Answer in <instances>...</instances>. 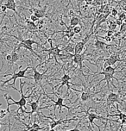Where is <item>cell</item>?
<instances>
[{
	"instance_id": "cell-1",
	"label": "cell",
	"mask_w": 126,
	"mask_h": 131,
	"mask_svg": "<svg viewBox=\"0 0 126 131\" xmlns=\"http://www.w3.org/2000/svg\"><path fill=\"white\" fill-rule=\"evenodd\" d=\"M26 85L25 82H22V80H20V90H19V92H20V95H21V98L18 101H15L12 97H11L10 95H7V94H4V97L5 98L6 102H7V109H6V111L8 114H11V112L10 111V107L11 105H18V109L17 111V114L20 111H22L23 113H25L26 111H24L25 106L27 104V99L31 97V94H29V96H25L23 94V85Z\"/></svg>"
},
{
	"instance_id": "cell-2",
	"label": "cell",
	"mask_w": 126,
	"mask_h": 131,
	"mask_svg": "<svg viewBox=\"0 0 126 131\" xmlns=\"http://www.w3.org/2000/svg\"><path fill=\"white\" fill-rule=\"evenodd\" d=\"M118 68V67H111V66H108V67H104V71H101V72H97L94 73V75H97V74H99V75H104V78L103 79H101L99 83H98V85L99 84L101 83L102 81H106V86L107 88H108V90H111V87H110V84L111 83V80L112 79H116L117 81L119 83V80L118 79H117L115 77H114V74L116 73V69Z\"/></svg>"
},
{
	"instance_id": "cell-3",
	"label": "cell",
	"mask_w": 126,
	"mask_h": 131,
	"mask_svg": "<svg viewBox=\"0 0 126 131\" xmlns=\"http://www.w3.org/2000/svg\"><path fill=\"white\" fill-rule=\"evenodd\" d=\"M30 68H31V66L29 64L26 68H24L23 70H19V71H17V72H13L11 78L9 79H7V80H5V81H4L3 83H2L1 86H2V87H4V86L6 84H8L10 81H13V83H12V85H11V86H12V88L14 89V88H15V87H14V85H16V79H23V78H24V79H30L29 77H27L26 75H25V74H26V72H28V70L30 69Z\"/></svg>"
},
{
	"instance_id": "cell-4",
	"label": "cell",
	"mask_w": 126,
	"mask_h": 131,
	"mask_svg": "<svg viewBox=\"0 0 126 131\" xmlns=\"http://www.w3.org/2000/svg\"><path fill=\"white\" fill-rule=\"evenodd\" d=\"M37 113L41 114V116H43L44 118H47V119H49L50 122H49V127L50 128H55V127H57L58 125H60V124H64V123H72L73 121H75V120H78V119H81L83 118L84 116H80V117H73L71 119H65V120H63V119L60 118L59 120H55V119H54L52 117H50V116H47L45 115H43V113H40V112H37Z\"/></svg>"
},
{
	"instance_id": "cell-5",
	"label": "cell",
	"mask_w": 126,
	"mask_h": 131,
	"mask_svg": "<svg viewBox=\"0 0 126 131\" xmlns=\"http://www.w3.org/2000/svg\"><path fill=\"white\" fill-rule=\"evenodd\" d=\"M86 54H88V53H80V54H74L73 56V61L75 63L76 65H78L79 66V68H80V73L82 74L84 78L86 79V75L84 74V72H83V61L84 60H88V61H90L92 64L93 65H95V66H97L96 63H92L91 60H89L88 59H86L85 58V56ZM98 67V66H97Z\"/></svg>"
},
{
	"instance_id": "cell-6",
	"label": "cell",
	"mask_w": 126,
	"mask_h": 131,
	"mask_svg": "<svg viewBox=\"0 0 126 131\" xmlns=\"http://www.w3.org/2000/svg\"><path fill=\"white\" fill-rule=\"evenodd\" d=\"M48 41H49V43H50V48H43V47H41V45H39L38 47L43 49L44 52L48 53L49 55H53L54 59L55 60V63H58V64H59V62H58V60H57V57L59 56L60 52H61V49L60 48V46L54 47L52 45V41H51V39H48Z\"/></svg>"
},
{
	"instance_id": "cell-7",
	"label": "cell",
	"mask_w": 126,
	"mask_h": 131,
	"mask_svg": "<svg viewBox=\"0 0 126 131\" xmlns=\"http://www.w3.org/2000/svg\"><path fill=\"white\" fill-rule=\"evenodd\" d=\"M43 63H40L38 66L36 67H31L32 70H33V79H34V82H35V85H39L41 86V81L43 80L44 78H48V77H45V74L46 72H48V69H46V71L44 72H40L37 71V67L41 66ZM41 89H43V87L41 86ZM44 90V89H43Z\"/></svg>"
},
{
	"instance_id": "cell-8",
	"label": "cell",
	"mask_w": 126,
	"mask_h": 131,
	"mask_svg": "<svg viewBox=\"0 0 126 131\" xmlns=\"http://www.w3.org/2000/svg\"><path fill=\"white\" fill-rule=\"evenodd\" d=\"M119 97H120L119 92H118V93H115V92H111L108 95H107L106 101L107 113H108V110H109L110 107H111V105H113L114 104H115V103H118V104H122V102L120 101Z\"/></svg>"
},
{
	"instance_id": "cell-9",
	"label": "cell",
	"mask_w": 126,
	"mask_h": 131,
	"mask_svg": "<svg viewBox=\"0 0 126 131\" xmlns=\"http://www.w3.org/2000/svg\"><path fill=\"white\" fill-rule=\"evenodd\" d=\"M92 35H93V33L91 32V34L87 35L83 41H79V42L74 44V54H80V53H82L84 48H85V47H86V42H87V41L90 39V37H92Z\"/></svg>"
},
{
	"instance_id": "cell-10",
	"label": "cell",
	"mask_w": 126,
	"mask_h": 131,
	"mask_svg": "<svg viewBox=\"0 0 126 131\" xmlns=\"http://www.w3.org/2000/svg\"><path fill=\"white\" fill-rule=\"evenodd\" d=\"M52 90H53V88H52ZM53 93L55 95H56V97H57V100H53L52 98H50V101H52V102H54L55 103V105L56 107H59L60 108V111H59V116H60H60H61V110H62V108H66V109H67V111H68V113L70 111H72V109L71 107H69V106H67V105H65L64 104V98L63 97H59V96H57V94H55V92L53 91ZM55 107V108H56Z\"/></svg>"
},
{
	"instance_id": "cell-11",
	"label": "cell",
	"mask_w": 126,
	"mask_h": 131,
	"mask_svg": "<svg viewBox=\"0 0 126 131\" xmlns=\"http://www.w3.org/2000/svg\"><path fill=\"white\" fill-rule=\"evenodd\" d=\"M104 61V67H108V66H111V67H112L113 65H115L117 62L118 61H125V60L123 59H120V55L118 54V53H113V54H111L110 57L106 58V59H103Z\"/></svg>"
},
{
	"instance_id": "cell-12",
	"label": "cell",
	"mask_w": 126,
	"mask_h": 131,
	"mask_svg": "<svg viewBox=\"0 0 126 131\" xmlns=\"http://www.w3.org/2000/svg\"><path fill=\"white\" fill-rule=\"evenodd\" d=\"M59 80L61 81V83H60V85H59V88L57 89V91H59L60 88L62 87V86L66 85L67 86V92H66V96L69 95V91H70V81H71V77H70L69 74L67 73H64L62 76V78L59 79Z\"/></svg>"
},
{
	"instance_id": "cell-13",
	"label": "cell",
	"mask_w": 126,
	"mask_h": 131,
	"mask_svg": "<svg viewBox=\"0 0 126 131\" xmlns=\"http://www.w3.org/2000/svg\"><path fill=\"white\" fill-rule=\"evenodd\" d=\"M72 90H74V92H81V95H80V100H81V102H86V101H88V100H89L90 98L92 97V95H93L92 92H91L89 89H88L87 91H83V90L82 91H78V90H76V89L72 88Z\"/></svg>"
},
{
	"instance_id": "cell-14",
	"label": "cell",
	"mask_w": 126,
	"mask_h": 131,
	"mask_svg": "<svg viewBox=\"0 0 126 131\" xmlns=\"http://www.w3.org/2000/svg\"><path fill=\"white\" fill-rule=\"evenodd\" d=\"M40 98H41V96H39L38 99H37L36 102H31V103L29 104L30 108H31V111H30V112H28V111L25 112L26 114H29V120H30V116H31V115H32V114L37 113V112L39 111V104H38V103H39V99H40Z\"/></svg>"
},
{
	"instance_id": "cell-15",
	"label": "cell",
	"mask_w": 126,
	"mask_h": 131,
	"mask_svg": "<svg viewBox=\"0 0 126 131\" xmlns=\"http://www.w3.org/2000/svg\"><path fill=\"white\" fill-rule=\"evenodd\" d=\"M62 25H64V26H66L67 28V29L65 30V31H57L58 33H60V32H62V33H64V36H67V38H68V43L70 42V41H71V39L73 38L75 34L74 33V30H73V27H71V26H67V25L66 24V23H63Z\"/></svg>"
},
{
	"instance_id": "cell-16",
	"label": "cell",
	"mask_w": 126,
	"mask_h": 131,
	"mask_svg": "<svg viewBox=\"0 0 126 131\" xmlns=\"http://www.w3.org/2000/svg\"><path fill=\"white\" fill-rule=\"evenodd\" d=\"M4 6L6 7L7 10H12L13 12H15L18 16H20V15L17 11V4H16L15 0H7V2L4 4Z\"/></svg>"
},
{
	"instance_id": "cell-17",
	"label": "cell",
	"mask_w": 126,
	"mask_h": 131,
	"mask_svg": "<svg viewBox=\"0 0 126 131\" xmlns=\"http://www.w3.org/2000/svg\"><path fill=\"white\" fill-rule=\"evenodd\" d=\"M32 11H33V15L36 16L38 19H41V18H43L46 16L47 5L44 6L43 8H41V9H33Z\"/></svg>"
},
{
	"instance_id": "cell-18",
	"label": "cell",
	"mask_w": 126,
	"mask_h": 131,
	"mask_svg": "<svg viewBox=\"0 0 126 131\" xmlns=\"http://www.w3.org/2000/svg\"><path fill=\"white\" fill-rule=\"evenodd\" d=\"M10 65L11 67H13V65L15 64V63H17L18 60H20V56L18 54V53L17 52V48H14L12 53H10Z\"/></svg>"
},
{
	"instance_id": "cell-19",
	"label": "cell",
	"mask_w": 126,
	"mask_h": 131,
	"mask_svg": "<svg viewBox=\"0 0 126 131\" xmlns=\"http://www.w3.org/2000/svg\"><path fill=\"white\" fill-rule=\"evenodd\" d=\"M94 47L96 49H99V50H104L107 47V44L104 42V41H102L99 40V38L96 36V39H95V42H94Z\"/></svg>"
},
{
	"instance_id": "cell-20",
	"label": "cell",
	"mask_w": 126,
	"mask_h": 131,
	"mask_svg": "<svg viewBox=\"0 0 126 131\" xmlns=\"http://www.w3.org/2000/svg\"><path fill=\"white\" fill-rule=\"evenodd\" d=\"M13 37H15V39L17 40V41H19L20 42H23L24 44H27V45L32 46V47H33V45H35V44H36L37 47L40 45L36 41H34V40H32V39H21V38H17V37H16V36H13Z\"/></svg>"
},
{
	"instance_id": "cell-21",
	"label": "cell",
	"mask_w": 126,
	"mask_h": 131,
	"mask_svg": "<svg viewBox=\"0 0 126 131\" xmlns=\"http://www.w3.org/2000/svg\"><path fill=\"white\" fill-rule=\"evenodd\" d=\"M62 53H74V43H68L67 45L61 49Z\"/></svg>"
},
{
	"instance_id": "cell-22",
	"label": "cell",
	"mask_w": 126,
	"mask_h": 131,
	"mask_svg": "<svg viewBox=\"0 0 126 131\" xmlns=\"http://www.w3.org/2000/svg\"><path fill=\"white\" fill-rule=\"evenodd\" d=\"M81 23V19L80 17L77 16H74L73 17H71V20H70V25L69 26L71 27H74L77 26V25H80Z\"/></svg>"
},
{
	"instance_id": "cell-23",
	"label": "cell",
	"mask_w": 126,
	"mask_h": 131,
	"mask_svg": "<svg viewBox=\"0 0 126 131\" xmlns=\"http://www.w3.org/2000/svg\"><path fill=\"white\" fill-rule=\"evenodd\" d=\"M25 22H26V25L28 27V29H32V30H36L38 29V27H37V24H36L34 22H32V21H30L29 19H26L25 20Z\"/></svg>"
},
{
	"instance_id": "cell-24",
	"label": "cell",
	"mask_w": 126,
	"mask_h": 131,
	"mask_svg": "<svg viewBox=\"0 0 126 131\" xmlns=\"http://www.w3.org/2000/svg\"><path fill=\"white\" fill-rule=\"evenodd\" d=\"M73 30H74V34H80L81 30H82V27H81L80 25H77V26L73 27Z\"/></svg>"
},
{
	"instance_id": "cell-25",
	"label": "cell",
	"mask_w": 126,
	"mask_h": 131,
	"mask_svg": "<svg viewBox=\"0 0 126 131\" xmlns=\"http://www.w3.org/2000/svg\"><path fill=\"white\" fill-rule=\"evenodd\" d=\"M7 115V111L6 110H3V109H0V119H3L4 116Z\"/></svg>"
},
{
	"instance_id": "cell-26",
	"label": "cell",
	"mask_w": 126,
	"mask_h": 131,
	"mask_svg": "<svg viewBox=\"0 0 126 131\" xmlns=\"http://www.w3.org/2000/svg\"><path fill=\"white\" fill-rule=\"evenodd\" d=\"M118 26V25L116 24V22H111V23H110V25H109V27H110V30H113L116 29V27Z\"/></svg>"
},
{
	"instance_id": "cell-27",
	"label": "cell",
	"mask_w": 126,
	"mask_h": 131,
	"mask_svg": "<svg viewBox=\"0 0 126 131\" xmlns=\"http://www.w3.org/2000/svg\"><path fill=\"white\" fill-rule=\"evenodd\" d=\"M118 20H120V21H122V22L123 23L124 22V20H125V13L124 12H122L119 15V17H118Z\"/></svg>"
},
{
	"instance_id": "cell-28",
	"label": "cell",
	"mask_w": 126,
	"mask_h": 131,
	"mask_svg": "<svg viewBox=\"0 0 126 131\" xmlns=\"http://www.w3.org/2000/svg\"><path fill=\"white\" fill-rule=\"evenodd\" d=\"M29 20H30V21H32V22H34V23H36V21H38L39 19L36 17V16H35V15H33V14H32V15L29 16Z\"/></svg>"
},
{
	"instance_id": "cell-29",
	"label": "cell",
	"mask_w": 126,
	"mask_h": 131,
	"mask_svg": "<svg viewBox=\"0 0 126 131\" xmlns=\"http://www.w3.org/2000/svg\"><path fill=\"white\" fill-rule=\"evenodd\" d=\"M80 121H79L78 124L76 125V127L74 128H72V129H70V130H65V131H80V130L78 128V127H79V124H80Z\"/></svg>"
},
{
	"instance_id": "cell-30",
	"label": "cell",
	"mask_w": 126,
	"mask_h": 131,
	"mask_svg": "<svg viewBox=\"0 0 126 131\" xmlns=\"http://www.w3.org/2000/svg\"><path fill=\"white\" fill-rule=\"evenodd\" d=\"M118 14V10H117L116 9H112V10H111V15H112L113 16H116Z\"/></svg>"
},
{
	"instance_id": "cell-31",
	"label": "cell",
	"mask_w": 126,
	"mask_h": 131,
	"mask_svg": "<svg viewBox=\"0 0 126 131\" xmlns=\"http://www.w3.org/2000/svg\"><path fill=\"white\" fill-rule=\"evenodd\" d=\"M10 59H11V57H10V54H7L6 56H5V60L8 61V63H10Z\"/></svg>"
},
{
	"instance_id": "cell-32",
	"label": "cell",
	"mask_w": 126,
	"mask_h": 131,
	"mask_svg": "<svg viewBox=\"0 0 126 131\" xmlns=\"http://www.w3.org/2000/svg\"><path fill=\"white\" fill-rule=\"evenodd\" d=\"M0 9H1V10L3 11V12H5V11L7 10V9H6V7L4 6V4H3V5H1V8H0Z\"/></svg>"
},
{
	"instance_id": "cell-33",
	"label": "cell",
	"mask_w": 126,
	"mask_h": 131,
	"mask_svg": "<svg viewBox=\"0 0 126 131\" xmlns=\"http://www.w3.org/2000/svg\"><path fill=\"white\" fill-rule=\"evenodd\" d=\"M113 35V31L112 30H109L108 32H107V36H109V37H111V36Z\"/></svg>"
},
{
	"instance_id": "cell-34",
	"label": "cell",
	"mask_w": 126,
	"mask_h": 131,
	"mask_svg": "<svg viewBox=\"0 0 126 131\" xmlns=\"http://www.w3.org/2000/svg\"><path fill=\"white\" fill-rule=\"evenodd\" d=\"M104 39L106 40V41H108V42H110V41H111V37H109V36H106V37H104Z\"/></svg>"
},
{
	"instance_id": "cell-35",
	"label": "cell",
	"mask_w": 126,
	"mask_h": 131,
	"mask_svg": "<svg viewBox=\"0 0 126 131\" xmlns=\"http://www.w3.org/2000/svg\"><path fill=\"white\" fill-rule=\"evenodd\" d=\"M3 42V33L0 31V43Z\"/></svg>"
},
{
	"instance_id": "cell-36",
	"label": "cell",
	"mask_w": 126,
	"mask_h": 131,
	"mask_svg": "<svg viewBox=\"0 0 126 131\" xmlns=\"http://www.w3.org/2000/svg\"><path fill=\"white\" fill-rule=\"evenodd\" d=\"M106 126H107V123H106V125H104V131H106ZM88 128H90V129L92 130V131H94V130H93V129H92V128H91V127H90V126H89V127H88ZM98 128H99V131H100V130H99V127H98Z\"/></svg>"
},
{
	"instance_id": "cell-37",
	"label": "cell",
	"mask_w": 126,
	"mask_h": 131,
	"mask_svg": "<svg viewBox=\"0 0 126 131\" xmlns=\"http://www.w3.org/2000/svg\"><path fill=\"white\" fill-rule=\"evenodd\" d=\"M8 131H10V119H9V129Z\"/></svg>"
},
{
	"instance_id": "cell-38",
	"label": "cell",
	"mask_w": 126,
	"mask_h": 131,
	"mask_svg": "<svg viewBox=\"0 0 126 131\" xmlns=\"http://www.w3.org/2000/svg\"><path fill=\"white\" fill-rule=\"evenodd\" d=\"M50 131H55V128H50Z\"/></svg>"
},
{
	"instance_id": "cell-39",
	"label": "cell",
	"mask_w": 126,
	"mask_h": 131,
	"mask_svg": "<svg viewBox=\"0 0 126 131\" xmlns=\"http://www.w3.org/2000/svg\"><path fill=\"white\" fill-rule=\"evenodd\" d=\"M2 69H3V66H2V67H1V69H0V72L2 71Z\"/></svg>"
},
{
	"instance_id": "cell-40",
	"label": "cell",
	"mask_w": 126,
	"mask_h": 131,
	"mask_svg": "<svg viewBox=\"0 0 126 131\" xmlns=\"http://www.w3.org/2000/svg\"><path fill=\"white\" fill-rule=\"evenodd\" d=\"M2 127V124H1V123H0V128H1Z\"/></svg>"
},
{
	"instance_id": "cell-41",
	"label": "cell",
	"mask_w": 126,
	"mask_h": 131,
	"mask_svg": "<svg viewBox=\"0 0 126 131\" xmlns=\"http://www.w3.org/2000/svg\"><path fill=\"white\" fill-rule=\"evenodd\" d=\"M69 1H70V0H69Z\"/></svg>"
}]
</instances>
